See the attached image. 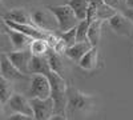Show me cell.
Wrapping results in <instances>:
<instances>
[{
  "label": "cell",
  "instance_id": "23",
  "mask_svg": "<svg viewBox=\"0 0 133 120\" xmlns=\"http://www.w3.org/2000/svg\"><path fill=\"white\" fill-rule=\"evenodd\" d=\"M59 36L64 40V43L66 44V47H71L73 46L75 43H77V36H76V27L71 28L68 31H64V32H59Z\"/></svg>",
  "mask_w": 133,
  "mask_h": 120
},
{
  "label": "cell",
  "instance_id": "1",
  "mask_svg": "<svg viewBox=\"0 0 133 120\" xmlns=\"http://www.w3.org/2000/svg\"><path fill=\"white\" fill-rule=\"evenodd\" d=\"M96 96L81 92L80 90L68 85V95H66V116H87L89 115L96 107Z\"/></svg>",
  "mask_w": 133,
  "mask_h": 120
},
{
  "label": "cell",
  "instance_id": "17",
  "mask_svg": "<svg viewBox=\"0 0 133 120\" xmlns=\"http://www.w3.org/2000/svg\"><path fill=\"white\" fill-rule=\"evenodd\" d=\"M103 24L104 20H93L89 24V28H88V40L93 47H98L100 39H101V31H103Z\"/></svg>",
  "mask_w": 133,
  "mask_h": 120
},
{
  "label": "cell",
  "instance_id": "31",
  "mask_svg": "<svg viewBox=\"0 0 133 120\" xmlns=\"http://www.w3.org/2000/svg\"><path fill=\"white\" fill-rule=\"evenodd\" d=\"M127 7L128 8H133V0H127Z\"/></svg>",
  "mask_w": 133,
  "mask_h": 120
},
{
  "label": "cell",
  "instance_id": "28",
  "mask_svg": "<svg viewBox=\"0 0 133 120\" xmlns=\"http://www.w3.org/2000/svg\"><path fill=\"white\" fill-rule=\"evenodd\" d=\"M48 120H69L65 113H53Z\"/></svg>",
  "mask_w": 133,
  "mask_h": 120
},
{
  "label": "cell",
  "instance_id": "2",
  "mask_svg": "<svg viewBox=\"0 0 133 120\" xmlns=\"http://www.w3.org/2000/svg\"><path fill=\"white\" fill-rule=\"evenodd\" d=\"M48 79L51 83V97L55 103V113H65L68 84L64 80V76L53 71L48 73Z\"/></svg>",
  "mask_w": 133,
  "mask_h": 120
},
{
  "label": "cell",
  "instance_id": "19",
  "mask_svg": "<svg viewBox=\"0 0 133 120\" xmlns=\"http://www.w3.org/2000/svg\"><path fill=\"white\" fill-rule=\"evenodd\" d=\"M95 3L96 9H97V19L98 20H109L117 11L115 8H112L110 5H108L107 3H104V0H91Z\"/></svg>",
  "mask_w": 133,
  "mask_h": 120
},
{
  "label": "cell",
  "instance_id": "7",
  "mask_svg": "<svg viewBox=\"0 0 133 120\" xmlns=\"http://www.w3.org/2000/svg\"><path fill=\"white\" fill-rule=\"evenodd\" d=\"M29 102L33 110L35 120H48L55 113V103L52 97H47V99L29 97Z\"/></svg>",
  "mask_w": 133,
  "mask_h": 120
},
{
  "label": "cell",
  "instance_id": "11",
  "mask_svg": "<svg viewBox=\"0 0 133 120\" xmlns=\"http://www.w3.org/2000/svg\"><path fill=\"white\" fill-rule=\"evenodd\" d=\"M93 46L89 43V40H85V41H77L75 43L73 46L68 47L64 52V56H66L73 63H79L81 60V58L85 55V53L89 51Z\"/></svg>",
  "mask_w": 133,
  "mask_h": 120
},
{
  "label": "cell",
  "instance_id": "18",
  "mask_svg": "<svg viewBox=\"0 0 133 120\" xmlns=\"http://www.w3.org/2000/svg\"><path fill=\"white\" fill-rule=\"evenodd\" d=\"M68 4L76 15L79 20H85L87 19V12L88 7L91 4V0H68Z\"/></svg>",
  "mask_w": 133,
  "mask_h": 120
},
{
  "label": "cell",
  "instance_id": "29",
  "mask_svg": "<svg viewBox=\"0 0 133 120\" xmlns=\"http://www.w3.org/2000/svg\"><path fill=\"white\" fill-rule=\"evenodd\" d=\"M124 14L130 19V21H132V23H133V8H128L127 11H124Z\"/></svg>",
  "mask_w": 133,
  "mask_h": 120
},
{
  "label": "cell",
  "instance_id": "8",
  "mask_svg": "<svg viewBox=\"0 0 133 120\" xmlns=\"http://www.w3.org/2000/svg\"><path fill=\"white\" fill-rule=\"evenodd\" d=\"M8 59L15 67L25 75H29V61L32 58V52L29 48L27 49H14L7 53Z\"/></svg>",
  "mask_w": 133,
  "mask_h": 120
},
{
  "label": "cell",
  "instance_id": "5",
  "mask_svg": "<svg viewBox=\"0 0 133 120\" xmlns=\"http://www.w3.org/2000/svg\"><path fill=\"white\" fill-rule=\"evenodd\" d=\"M31 15H32L33 24L37 28L45 31V32H56V29L59 31L57 20L48 8L47 9H35Z\"/></svg>",
  "mask_w": 133,
  "mask_h": 120
},
{
  "label": "cell",
  "instance_id": "6",
  "mask_svg": "<svg viewBox=\"0 0 133 120\" xmlns=\"http://www.w3.org/2000/svg\"><path fill=\"white\" fill-rule=\"evenodd\" d=\"M108 26L112 31H115V34L120 36H124V37L133 36V23L124 12H116L108 20Z\"/></svg>",
  "mask_w": 133,
  "mask_h": 120
},
{
  "label": "cell",
  "instance_id": "21",
  "mask_svg": "<svg viewBox=\"0 0 133 120\" xmlns=\"http://www.w3.org/2000/svg\"><path fill=\"white\" fill-rule=\"evenodd\" d=\"M29 51L32 52V55L36 56H45L48 51H49V44L44 37L39 39H32L31 44H29Z\"/></svg>",
  "mask_w": 133,
  "mask_h": 120
},
{
  "label": "cell",
  "instance_id": "10",
  "mask_svg": "<svg viewBox=\"0 0 133 120\" xmlns=\"http://www.w3.org/2000/svg\"><path fill=\"white\" fill-rule=\"evenodd\" d=\"M8 108L12 112H17V113H24L28 116H33V110L28 97H25L23 93H17L15 92L11 99L8 100Z\"/></svg>",
  "mask_w": 133,
  "mask_h": 120
},
{
  "label": "cell",
  "instance_id": "26",
  "mask_svg": "<svg viewBox=\"0 0 133 120\" xmlns=\"http://www.w3.org/2000/svg\"><path fill=\"white\" fill-rule=\"evenodd\" d=\"M7 120H35L33 116H28V115H24V113H17V112H12Z\"/></svg>",
  "mask_w": 133,
  "mask_h": 120
},
{
  "label": "cell",
  "instance_id": "20",
  "mask_svg": "<svg viewBox=\"0 0 133 120\" xmlns=\"http://www.w3.org/2000/svg\"><path fill=\"white\" fill-rule=\"evenodd\" d=\"M14 93V83L0 75V103L7 104Z\"/></svg>",
  "mask_w": 133,
  "mask_h": 120
},
{
  "label": "cell",
  "instance_id": "22",
  "mask_svg": "<svg viewBox=\"0 0 133 120\" xmlns=\"http://www.w3.org/2000/svg\"><path fill=\"white\" fill-rule=\"evenodd\" d=\"M89 21L87 19L85 20H80L76 26V36H77V41H85L88 40V28H89Z\"/></svg>",
  "mask_w": 133,
  "mask_h": 120
},
{
  "label": "cell",
  "instance_id": "27",
  "mask_svg": "<svg viewBox=\"0 0 133 120\" xmlns=\"http://www.w3.org/2000/svg\"><path fill=\"white\" fill-rule=\"evenodd\" d=\"M8 29H9V27L5 23L4 16H0V34H7Z\"/></svg>",
  "mask_w": 133,
  "mask_h": 120
},
{
  "label": "cell",
  "instance_id": "30",
  "mask_svg": "<svg viewBox=\"0 0 133 120\" xmlns=\"http://www.w3.org/2000/svg\"><path fill=\"white\" fill-rule=\"evenodd\" d=\"M3 103H0V120H4V110H3Z\"/></svg>",
  "mask_w": 133,
  "mask_h": 120
},
{
  "label": "cell",
  "instance_id": "9",
  "mask_svg": "<svg viewBox=\"0 0 133 120\" xmlns=\"http://www.w3.org/2000/svg\"><path fill=\"white\" fill-rule=\"evenodd\" d=\"M0 75L4 76L5 79L11 80V81H17L21 79H25L28 75L20 72L15 65L11 63V60L8 59L7 53H0Z\"/></svg>",
  "mask_w": 133,
  "mask_h": 120
},
{
  "label": "cell",
  "instance_id": "15",
  "mask_svg": "<svg viewBox=\"0 0 133 120\" xmlns=\"http://www.w3.org/2000/svg\"><path fill=\"white\" fill-rule=\"evenodd\" d=\"M47 59H48V63H49V67H51V71L56 72L61 76H64L65 71H66V67L65 64L63 61V55H60V53H57L56 51H53L52 48H49L48 53H47Z\"/></svg>",
  "mask_w": 133,
  "mask_h": 120
},
{
  "label": "cell",
  "instance_id": "12",
  "mask_svg": "<svg viewBox=\"0 0 133 120\" xmlns=\"http://www.w3.org/2000/svg\"><path fill=\"white\" fill-rule=\"evenodd\" d=\"M98 65V47H92L79 61V67L87 72H93Z\"/></svg>",
  "mask_w": 133,
  "mask_h": 120
},
{
  "label": "cell",
  "instance_id": "25",
  "mask_svg": "<svg viewBox=\"0 0 133 120\" xmlns=\"http://www.w3.org/2000/svg\"><path fill=\"white\" fill-rule=\"evenodd\" d=\"M104 3H107L108 5L115 8L117 12H124V11L128 9L127 0H104Z\"/></svg>",
  "mask_w": 133,
  "mask_h": 120
},
{
  "label": "cell",
  "instance_id": "24",
  "mask_svg": "<svg viewBox=\"0 0 133 120\" xmlns=\"http://www.w3.org/2000/svg\"><path fill=\"white\" fill-rule=\"evenodd\" d=\"M11 51H14V46L8 32L7 34H0V53H8Z\"/></svg>",
  "mask_w": 133,
  "mask_h": 120
},
{
  "label": "cell",
  "instance_id": "3",
  "mask_svg": "<svg viewBox=\"0 0 133 120\" xmlns=\"http://www.w3.org/2000/svg\"><path fill=\"white\" fill-rule=\"evenodd\" d=\"M51 12L55 15L59 24V31L64 32L71 28H75L79 23V19L76 17L73 9L68 4H61V5H48L47 7Z\"/></svg>",
  "mask_w": 133,
  "mask_h": 120
},
{
  "label": "cell",
  "instance_id": "14",
  "mask_svg": "<svg viewBox=\"0 0 133 120\" xmlns=\"http://www.w3.org/2000/svg\"><path fill=\"white\" fill-rule=\"evenodd\" d=\"M4 19L15 21V23H21V24H33L32 15L24 8H14L8 11L4 15Z\"/></svg>",
  "mask_w": 133,
  "mask_h": 120
},
{
  "label": "cell",
  "instance_id": "4",
  "mask_svg": "<svg viewBox=\"0 0 133 120\" xmlns=\"http://www.w3.org/2000/svg\"><path fill=\"white\" fill-rule=\"evenodd\" d=\"M29 97H39V99H47L51 97V83L48 75L44 73H32L29 79Z\"/></svg>",
  "mask_w": 133,
  "mask_h": 120
},
{
  "label": "cell",
  "instance_id": "16",
  "mask_svg": "<svg viewBox=\"0 0 133 120\" xmlns=\"http://www.w3.org/2000/svg\"><path fill=\"white\" fill-rule=\"evenodd\" d=\"M8 35L11 37V41H12L14 49H27L29 48V44L32 41V37L21 34V32L14 31V29H8Z\"/></svg>",
  "mask_w": 133,
  "mask_h": 120
},
{
  "label": "cell",
  "instance_id": "13",
  "mask_svg": "<svg viewBox=\"0 0 133 120\" xmlns=\"http://www.w3.org/2000/svg\"><path fill=\"white\" fill-rule=\"evenodd\" d=\"M51 72V67L47 56H36L32 55L29 61V73H44L48 75Z\"/></svg>",
  "mask_w": 133,
  "mask_h": 120
}]
</instances>
